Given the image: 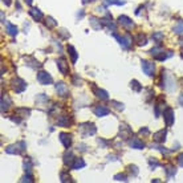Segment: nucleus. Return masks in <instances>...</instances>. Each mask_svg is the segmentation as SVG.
<instances>
[{
    "label": "nucleus",
    "instance_id": "1",
    "mask_svg": "<svg viewBox=\"0 0 183 183\" xmlns=\"http://www.w3.org/2000/svg\"><path fill=\"white\" fill-rule=\"evenodd\" d=\"M142 69H143V72L146 73L147 76H153V74H154V70H155L154 62H151V61H146V60H143V61H142Z\"/></svg>",
    "mask_w": 183,
    "mask_h": 183
},
{
    "label": "nucleus",
    "instance_id": "2",
    "mask_svg": "<svg viewBox=\"0 0 183 183\" xmlns=\"http://www.w3.org/2000/svg\"><path fill=\"white\" fill-rule=\"evenodd\" d=\"M37 80H39L40 84L48 85V84L52 82V76L47 72H39V74H37Z\"/></svg>",
    "mask_w": 183,
    "mask_h": 183
},
{
    "label": "nucleus",
    "instance_id": "3",
    "mask_svg": "<svg viewBox=\"0 0 183 183\" xmlns=\"http://www.w3.org/2000/svg\"><path fill=\"white\" fill-rule=\"evenodd\" d=\"M163 118H165V122L167 126H171L174 124V110L171 108H167L165 111H163Z\"/></svg>",
    "mask_w": 183,
    "mask_h": 183
},
{
    "label": "nucleus",
    "instance_id": "4",
    "mask_svg": "<svg viewBox=\"0 0 183 183\" xmlns=\"http://www.w3.org/2000/svg\"><path fill=\"white\" fill-rule=\"evenodd\" d=\"M12 88L13 90L16 91V93H21L23 90H25V88H27V85H25V82L23 81L21 78H15L12 82Z\"/></svg>",
    "mask_w": 183,
    "mask_h": 183
},
{
    "label": "nucleus",
    "instance_id": "5",
    "mask_svg": "<svg viewBox=\"0 0 183 183\" xmlns=\"http://www.w3.org/2000/svg\"><path fill=\"white\" fill-rule=\"evenodd\" d=\"M60 141L62 142V145H64L65 147H69L70 145H72V137L67 133H61L60 134Z\"/></svg>",
    "mask_w": 183,
    "mask_h": 183
},
{
    "label": "nucleus",
    "instance_id": "6",
    "mask_svg": "<svg viewBox=\"0 0 183 183\" xmlns=\"http://www.w3.org/2000/svg\"><path fill=\"white\" fill-rule=\"evenodd\" d=\"M117 37V40H118V42L122 45L124 48H127V47H130V44H131V39L129 36H118V35H116Z\"/></svg>",
    "mask_w": 183,
    "mask_h": 183
},
{
    "label": "nucleus",
    "instance_id": "7",
    "mask_svg": "<svg viewBox=\"0 0 183 183\" xmlns=\"http://www.w3.org/2000/svg\"><path fill=\"white\" fill-rule=\"evenodd\" d=\"M94 114L98 117H104V116H108L109 114V109L105 106H102V105H98V106L94 108Z\"/></svg>",
    "mask_w": 183,
    "mask_h": 183
},
{
    "label": "nucleus",
    "instance_id": "8",
    "mask_svg": "<svg viewBox=\"0 0 183 183\" xmlns=\"http://www.w3.org/2000/svg\"><path fill=\"white\" fill-rule=\"evenodd\" d=\"M56 90L60 96H67L68 94V86L64 82H57L56 84Z\"/></svg>",
    "mask_w": 183,
    "mask_h": 183
},
{
    "label": "nucleus",
    "instance_id": "9",
    "mask_svg": "<svg viewBox=\"0 0 183 183\" xmlns=\"http://www.w3.org/2000/svg\"><path fill=\"white\" fill-rule=\"evenodd\" d=\"M118 23L121 25H124L125 28H131L134 25L133 21H131V20L129 19L127 16H119V18H118Z\"/></svg>",
    "mask_w": 183,
    "mask_h": 183
},
{
    "label": "nucleus",
    "instance_id": "10",
    "mask_svg": "<svg viewBox=\"0 0 183 183\" xmlns=\"http://www.w3.org/2000/svg\"><path fill=\"white\" fill-rule=\"evenodd\" d=\"M57 67H59L60 72H61L62 74H67L68 73V62L65 61L64 59L57 60Z\"/></svg>",
    "mask_w": 183,
    "mask_h": 183
},
{
    "label": "nucleus",
    "instance_id": "11",
    "mask_svg": "<svg viewBox=\"0 0 183 183\" xmlns=\"http://www.w3.org/2000/svg\"><path fill=\"white\" fill-rule=\"evenodd\" d=\"M57 125H59V126H62V127H68L70 125V121L67 116H61L57 119Z\"/></svg>",
    "mask_w": 183,
    "mask_h": 183
},
{
    "label": "nucleus",
    "instance_id": "12",
    "mask_svg": "<svg viewBox=\"0 0 183 183\" xmlns=\"http://www.w3.org/2000/svg\"><path fill=\"white\" fill-rule=\"evenodd\" d=\"M165 139H166V131L165 130H161V131H158V133H155L154 134V141L155 142H165Z\"/></svg>",
    "mask_w": 183,
    "mask_h": 183
},
{
    "label": "nucleus",
    "instance_id": "13",
    "mask_svg": "<svg viewBox=\"0 0 183 183\" xmlns=\"http://www.w3.org/2000/svg\"><path fill=\"white\" fill-rule=\"evenodd\" d=\"M94 91H96V96L98 97V98H101V100H109V96H108V93L105 90H102V89H98V88H94Z\"/></svg>",
    "mask_w": 183,
    "mask_h": 183
},
{
    "label": "nucleus",
    "instance_id": "14",
    "mask_svg": "<svg viewBox=\"0 0 183 183\" xmlns=\"http://www.w3.org/2000/svg\"><path fill=\"white\" fill-rule=\"evenodd\" d=\"M85 166V162L82 158H74L73 161V165H72V168H76V170H78V168H82Z\"/></svg>",
    "mask_w": 183,
    "mask_h": 183
},
{
    "label": "nucleus",
    "instance_id": "15",
    "mask_svg": "<svg viewBox=\"0 0 183 183\" xmlns=\"http://www.w3.org/2000/svg\"><path fill=\"white\" fill-rule=\"evenodd\" d=\"M29 13H31V16H32L33 19H36V20H37V21H40V20L42 19V13H41V11L37 10V8H32Z\"/></svg>",
    "mask_w": 183,
    "mask_h": 183
},
{
    "label": "nucleus",
    "instance_id": "16",
    "mask_svg": "<svg viewBox=\"0 0 183 183\" xmlns=\"http://www.w3.org/2000/svg\"><path fill=\"white\" fill-rule=\"evenodd\" d=\"M130 146L134 147V149H143L145 145H143V142L139 141L138 138H133V139L130 141Z\"/></svg>",
    "mask_w": 183,
    "mask_h": 183
},
{
    "label": "nucleus",
    "instance_id": "17",
    "mask_svg": "<svg viewBox=\"0 0 183 183\" xmlns=\"http://www.w3.org/2000/svg\"><path fill=\"white\" fill-rule=\"evenodd\" d=\"M7 32L10 33L11 36H15L16 33H18V28H16L15 25L10 24V23H7Z\"/></svg>",
    "mask_w": 183,
    "mask_h": 183
},
{
    "label": "nucleus",
    "instance_id": "18",
    "mask_svg": "<svg viewBox=\"0 0 183 183\" xmlns=\"http://www.w3.org/2000/svg\"><path fill=\"white\" fill-rule=\"evenodd\" d=\"M68 51H69V55H70V57H72V62H76L77 53H76V51H74V48L72 47V45H68Z\"/></svg>",
    "mask_w": 183,
    "mask_h": 183
},
{
    "label": "nucleus",
    "instance_id": "19",
    "mask_svg": "<svg viewBox=\"0 0 183 183\" xmlns=\"http://www.w3.org/2000/svg\"><path fill=\"white\" fill-rule=\"evenodd\" d=\"M90 24L94 27V29H100L101 28V23H100V20L97 21L96 18H90Z\"/></svg>",
    "mask_w": 183,
    "mask_h": 183
},
{
    "label": "nucleus",
    "instance_id": "20",
    "mask_svg": "<svg viewBox=\"0 0 183 183\" xmlns=\"http://www.w3.org/2000/svg\"><path fill=\"white\" fill-rule=\"evenodd\" d=\"M174 32L175 33H183V21H179L178 25L174 27Z\"/></svg>",
    "mask_w": 183,
    "mask_h": 183
},
{
    "label": "nucleus",
    "instance_id": "21",
    "mask_svg": "<svg viewBox=\"0 0 183 183\" xmlns=\"http://www.w3.org/2000/svg\"><path fill=\"white\" fill-rule=\"evenodd\" d=\"M165 170H166V173H167V175H168V176H173L174 174L176 173L175 167H171V166H168V167H166Z\"/></svg>",
    "mask_w": 183,
    "mask_h": 183
},
{
    "label": "nucleus",
    "instance_id": "22",
    "mask_svg": "<svg viewBox=\"0 0 183 183\" xmlns=\"http://www.w3.org/2000/svg\"><path fill=\"white\" fill-rule=\"evenodd\" d=\"M130 86L133 88L134 90H137V91H138V90H141V85H139V84H138V81H135V80H133V81H131Z\"/></svg>",
    "mask_w": 183,
    "mask_h": 183
},
{
    "label": "nucleus",
    "instance_id": "23",
    "mask_svg": "<svg viewBox=\"0 0 183 183\" xmlns=\"http://www.w3.org/2000/svg\"><path fill=\"white\" fill-rule=\"evenodd\" d=\"M56 24L57 23L52 18H47V20H45V25H48V27H55Z\"/></svg>",
    "mask_w": 183,
    "mask_h": 183
},
{
    "label": "nucleus",
    "instance_id": "24",
    "mask_svg": "<svg viewBox=\"0 0 183 183\" xmlns=\"http://www.w3.org/2000/svg\"><path fill=\"white\" fill-rule=\"evenodd\" d=\"M138 40H139V41H138V44L139 45H145V44H146V37H145V35H138Z\"/></svg>",
    "mask_w": 183,
    "mask_h": 183
},
{
    "label": "nucleus",
    "instance_id": "25",
    "mask_svg": "<svg viewBox=\"0 0 183 183\" xmlns=\"http://www.w3.org/2000/svg\"><path fill=\"white\" fill-rule=\"evenodd\" d=\"M105 3L106 4H124V1H121V0H105Z\"/></svg>",
    "mask_w": 183,
    "mask_h": 183
},
{
    "label": "nucleus",
    "instance_id": "26",
    "mask_svg": "<svg viewBox=\"0 0 183 183\" xmlns=\"http://www.w3.org/2000/svg\"><path fill=\"white\" fill-rule=\"evenodd\" d=\"M114 179H116V181H126V176H125L124 174H118V175L114 176Z\"/></svg>",
    "mask_w": 183,
    "mask_h": 183
},
{
    "label": "nucleus",
    "instance_id": "27",
    "mask_svg": "<svg viewBox=\"0 0 183 183\" xmlns=\"http://www.w3.org/2000/svg\"><path fill=\"white\" fill-rule=\"evenodd\" d=\"M129 168H130V173L133 171V175H134V176H135L137 174H138V168H137L135 166H129Z\"/></svg>",
    "mask_w": 183,
    "mask_h": 183
},
{
    "label": "nucleus",
    "instance_id": "28",
    "mask_svg": "<svg viewBox=\"0 0 183 183\" xmlns=\"http://www.w3.org/2000/svg\"><path fill=\"white\" fill-rule=\"evenodd\" d=\"M153 37H154L155 40H159V39H162V37H163V33L157 32V33H154V35H153Z\"/></svg>",
    "mask_w": 183,
    "mask_h": 183
},
{
    "label": "nucleus",
    "instance_id": "29",
    "mask_svg": "<svg viewBox=\"0 0 183 183\" xmlns=\"http://www.w3.org/2000/svg\"><path fill=\"white\" fill-rule=\"evenodd\" d=\"M149 163H150V166H151V167H157V166H158L159 163H158V162H157L155 161V159H150V162H149Z\"/></svg>",
    "mask_w": 183,
    "mask_h": 183
},
{
    "label": "nucleus",
    "instance_id": "30",
    "mask_svg": "<svg viewBox=\"0 0 183 183\" xmlns=\"http://www.w3.org/2000/svg\"><path fill=\"white\" fill-rule=\"evenodd\" d=\"M178 163H179V166L183 167V154H181V155L178 157Z\"/></svg>",
    "mask_w": 183,
    "mask_h": 183
},
{
    "label": "nucleus",
    "instance_id": "31",
    "mask_svg": "<svg viewBox=\"0 0 183 183\" xmlns=\"http://www.w3.org/2000/svg\"><path fill=\"white\" fill-rule=\"evenodd\" d=\"M113 104H114V106H116L117 109H122V108H124V106H122V104H119V102H116V101H113Z\"/></svg>",
    "mask_w": 183,
    "mask_h": 183
},
{
    "label": "nucleus",
    "instance_id": "32",
    "mask_svg": "<svg viewBox=\"0 0 183 183\" xmlns=\"http://www.w3.org/2000/svg\"><path fill=\"white\" fill-rule=\"evenodd\" d=\"M179 104H181L182 106H183V93L181 94V96H179Z\"/></svg>",
    "mask_w": 183,
    "mask_h": 183
},
{
    "label": "nucleus",
    "instance_id": "33",
    "mask_svg": "<svg viewBox=\"0 0 183 183\" xmlns=\"http://www.w3.org/2000/svg\"><path fill=\"white\" fill-rule=\"evenodd\" d=\"M27 1V4H32V0H25Z\"/></svg>",
    "mask_w": 183,
    "mask_h": 183
}]
</instances>
